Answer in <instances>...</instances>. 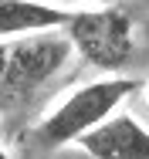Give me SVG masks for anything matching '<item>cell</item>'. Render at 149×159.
Wrapping results in <instances>:
<instances>
[{"label":"cell","instance_id":"obj_6","mask_svg":"<svg viewBox=\"0 0 149 159\" xmlns=\"http://www.w3.org/2000/svg\"><path fill=\"white\" fill-rule=\"evenodd\" d=\"M44 3V0H41ZM51 3H78V0H51ZM98 3H105V7H122V3H132V0H98Z\"/></svg>","mask_w":149,"mask_h":159},{"label":"cell","instance_id":"obj_1","mask_svg":"<svg viewBox=\"0 0 149 159\" xmlns=\"http://www.w3.org/2000/svg\"><path fill=\"white\" fill-rule=\"evenodd\" d=\"M142 88V81L136 78H102V81H91L85 88H78L71 98H64L58 108L37 125V142L44 149H58L68 142H78L81 135H88L95 125H102L105 119L115 115L122 102L129 95H136Z\"/></svg>","mask_w":149,"mask_h":159},{"label":"cell","instance_id":"obj_2","mask_svg":"<svg viewBox=\"0 0 149 159\" xmlns=\"http://www.w3.org/2000/svg\"><path fill=\"white\" fill-rule=\"evenodd\" d=\"M71 58V41L54 34H34L7 44V68L0 75V112L24 108Z\"/></svg>","mask_w":149,"mask_h":159},{"label":"cell","instance_id":"obj_3","mask_svg":"<svg viewBox=\"0 0 149 159\" xmlns=\"http://www.w3.org/2000/svg\"><path fill=\"white\" fill-rule=\"evenodd\" d=\"M71 48L95 64L98 71H119L132 58V14L125 7H102V10H78L68 20Z\"/></svg>","mask_w":149,"mask_h":159},{"label":"cell","instance_id":"obj_8","mask_svg":"<svg viewBox=\"0 0 149 159\" xmlns=\"http://www.w3.org/2000/svg\"><path fill=\"white\" fill-rule=\"evenodd\" d=\"M0 159H7V152H3V146H0Z\"/></svg>","mask_w":149,"mask_h":159},{"label":"cell","instance_id":"obj_5","mask_svg":"<svg viewBox=\"0 0 149 159\" xmlns=\"http://www.w3.org/2000/svg\"><path fill=\"white\" fill-rule=\"evenodd\" d=\"M71 14L61 7H48L41 0H0V34H48L68 27Z\"/></svg>","mask_w":149,"mask_h":159},{"label":"cell","instance_id":"obj_7","mask_svg":"<svg viewBox=\"0 0 149 159\" xmlns=\"http://www.w3.org/2000/svg\"><path fill=\"white\" fill-rule=\"evenodd\" d=\"M3 68H7V44L0 41V75H3Z\"/></svg>","mask_w":149,"mask_h":159},{"label":"cell","instance_id":"obj_4","mask_svg":"<svg viewBox=\"0 0 149 159\" xmlns=\"http://www.w3.org/2000/svg\"><path fill=\"white\" fill-rule=\"evenodd\" d=\"M78 146L91 159H149V129L132 115H112L81 135Z\"/></svg>","mask_w":149,"mask_h":159}]
</instances>
